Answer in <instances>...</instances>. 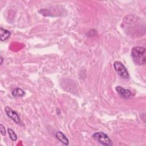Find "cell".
I'll use <instances>...</instances> for the list:
<instances>
[{
    "label": "cell",
    "instance_id": "obj_1",
    "mask_svg": "<svg viewBox=\"0 0 146 146\" xmlns=\"http://www.w3.org/2000/svg\"><path fill=\"white\" fill-rule=\"evenodd\" d=\"M131 56L136 64L144 65L146 62V49L143 47L135 46L132 48Z\"/></svg>",
    "mask_w": 146,
    "mask_h": 146
},
{
    "label": "cell",
    "instance_id": "obj_8",
    "mask_svg": "<svg viewBox=\"0 0 146 146\" xmlns=\"http://www.w3.org/2000/svg\"><path fill=\"white\" fill-rule=\"evenodd\" d=\"M11 94L14 97H23L25 95V92L20 88H15L13 90Z\"/></svg>",
    "mask_w": 146,
    "mask_h": 146
},
{
    "label": "cell",
    "instance_id": "obj_7",
    "mask_svg": "<svg viewBox=\"0 0 146 146\" xmlns=\"http://www.w3.org/2000/svg\"><path fill=\"white\" fill-rule=\"evenodd\" d=\"M10 36V32L2 27L0 28V40L1 41H5L7 40Z\"/></svg>",
    "mask_w": 146,
    "mask_h": 146
},
{
    "label": "cell",
    "instance_id": "obj_5",
    "mask_svg": "<svg viewBox=\"0 0 146 146\" xmlns=\"http://www.w3.org/2000/svg\"><path fill=\"white\" fill-rule=\"evenodd\" d=\"M115 90L117 92V94L120 95V96L124 99H128L130 98L132 95L130 90L128 89H125L120 86H116L115 88Z\"/></svg>",
    "mask_w": 146,
    "mask_h": 146
},
{
    "label": "cell",
    "instance_id": "obj_3",
    "mask_svg": "<svg viewBox=\"0 0 146 146\" xmlns=\"http://www.w3.org/2000/svg\"><path fill=\"white\" fill-rule=\"evenodd\" d=\"M113 67L115 70L116 71V72L120 76L124 79L129 78V73L125 67L123 65V64L121 62L119 61L114 62Z\"/></svg>",
    "mask_w": 146,
    "mask_h": 146
},
{
    "label": "cell",
    "instance_id": "obj_2",
    "mask_svg": "<svg viewBox=\"0 0 146 146\" xmlns=\"http://www.w3.org/2000/svg\"><path fill=\"white\" fill-rule=\"evenodd\" d=\"M92 137L102 145L106 146H110L112 145V141L108 136L103 132H96L92 135Z\"/></svg>",
    "mask_w": 146,
    "mask_h": 146
},
{
    "label": "cell",
    "instance_id": "obj_9",
    "mask_svg": "<svg viewBox=\"0 0 146 146\" xmlns=\"http://www.w3.org/2000/svg\"><path fill=\"white\" fill-rule=\"evenodd\" d=\"M7 132L9 133V137H10V139L12 141H15L17 140V136L16 133H15V132L13 129L9 128L7 129Z\"/></svg>",
    "mask_w": 146,
    "mask_h": 146
},
{
    "label": "cell",
    "instance_id": "obj_4",
    "mask_svg": "<svg viewBox=\"0 0 146 146\" xmlns=\"http://www.w3.org/2000/svg\"><path fill=\"white\" fill-rule=\"evenodd\" d=\"M5 111L7 116L11 119L15 123L19 125H22V124H21L22 122L21 121L19 116L16 111L7 106L5 108Z\"/></svg>",
    "mask_w": 146,
    "mask_h": 146
},
{
    "label": "cell",
    "instance_id": "obj_10",
    "mask_svg": "<svg viewBox=\"0 0 146 146\" xmlns=\"http://www.w3.org/2000/svg\"><path fill=\"white\" fill-rule=\"evenodd\" d=\"M0 132L2 135L3 136H5L6 134V129L5 127L2 124H0Z\"/></svg>",
    "mask_w": 146,
    "mask_h": 146
},
{
    "label": "cell",
    "instance_id": "obj_11",
    "mask_svg": "<svg viewBox=\"0 0 146 146\" xmlns=\"http://www.w3.org/2000/svg\"><path fill=\"white\" fill-rule=\"evenodd\" d=\"M3 61V57L1 56V63H0V64H2Z\"/></svg>",
    "mask_w": 146,
    "mask_h": 146
},
{
    "label": "cell",
    "instance_id": "obj_6",
    "mask_svg": "<svg viewBox=\"0 0 146 146\" xmlns=\"http://www.w3.org/2000/svg\"><path fill=\"white\" fill-rule=\"evenodd\" d=\"M55 137L56 138L60 141L62 144L68 145L69 144V141L67 137L66 136V135L61 131H58L55 133Z\"/></svg>",
    "mask_w": 146,
    "mask_h": 146
}]
</instances>
